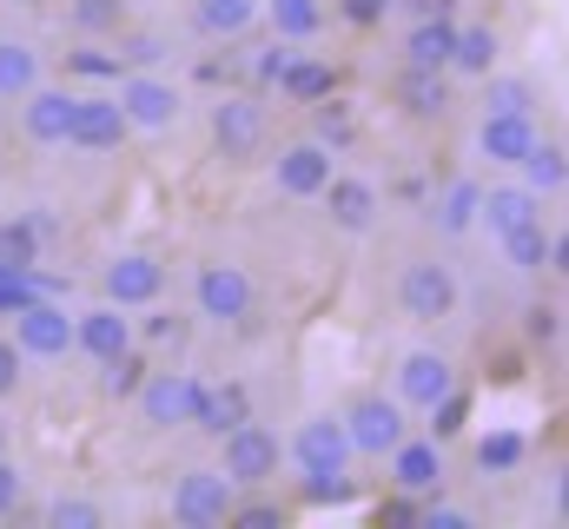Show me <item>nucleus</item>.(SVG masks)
I'll return each mask as SVG.
<instances>
[{
    "label": "nucleus",
    "instance_id": "nucleus-1",
    "mask_svg": "<svg viewBox=\"0 0 569 529\" xmlns=\"http://www.w3.org/2000/svg\"><path fill=\"white\" fill-rule=\"evenodd\" d=\"M219 470H226L232 490H272L279 470H284V437L272 423H259V417L232 423V430L219 437Z\"/></svg>",
    "mask_w": 569,
    "mask_h": 529
},
{
    "label": "nucleus",
    "instance_id": "nucleus-2",
    "mask_svg": "<svg viewBox=\"0 0 569 529\" xmlns=\"http://www.w3.org/2000/svg\"><path fill=\"white\" fill-rule=\"evenodd\" d=\"M206 132H212V152L226 166H252L266 152V132H272V113L259 93H219L212 113H206Z\"/></svg>",
    "mask_w": 569,
    "mask_h": 529
},
{
    "label": "nucleus",
    "instance_id": "nucleus-3",
    "mask_svg": "<svg viewBox=\"0 0 569 529\" xmlns=\"http://www.w3.org/2000/svg\"><path fill=\"white\" fill-rule=\"evenodd\" d=\"M457 305H463L457 264H443L437 252L405 259V271H398V311L411 325H443V318H457Z\"/></svg>",
    "mask_w": 569,
    "mask_h": 529
},
{
    "label": "nucleus",
    "instance_id": "nucleus-4",
    "mask_svg": "<svg viewBox=\"0 0 569 529\" xmlns=\"http://www.w3.org/2000/svg\"><path fill=\"white\" fill-rule=\"evenodd\" d=\"M338 423H345L351 450H358V457H371V463H385V457L411 437V410H405L391 391H358L345 410H338Z\"/></svg>",
    "mask_w": 569,
    "mask_h": 529
},
{
    "label": "nucleus",
    "instance_id": "nucleus-5",
    "mask_svg": "<svg viewBox=\"0 0 569 529\" xmlns=\"http://www.w3.org/2000/svg\"><path fill=\"white\" fill-rule=\"evenodd\" d=\"M252 305H259V285H252L246 264L206 259L199 271H192V311H199L206 325H246Z\"/></svg>",
    "mask_w": 569,
    "mask_h": 529
},
{
    "label": "nucleus",
    "instance_id": "nucleus-6",
    "mask_svg": "<svg viewBox=\"0 0 569 529\" xmlns=\"http://www.w3.org/2000/svg\"><path fill=\"white\" fill-rule=\"evenodd\" d=\"M232 497H239V490L226 483V470H219V463H192V470H179V477H172L166 510H172V523H179V529H226Z\"/></svg>",
    "mask_w": 569,
    "mask_h": 529
},
{
    "label": "nucleus",
    "instance_id": "nucleus-7",
    "mask_svg": "<svg viewBox=\"0 0 569 529\" xmlns=\"http://www.w3.org/2000/svg\"><path fill=\"white\" fill-rule=\"evenodd\" d=\"M284 463H298V477H345V470L358 463V450H351V437H345L338 410L305 417V423L284 437Z\"/></svg>",
    "mask_w": 569,
    "mask_h": 529
},
{
    "label": "nucleus",
    "instance_id": "nucleus-8",
    "mask_svg": "<svg viewBox=\"0 0 569 529\" xmlns=\"http://www.w3.org/2000/svg\"><path fill=\"white\" fill-rule=\"evenodd\" d=\"M199 397H206V378H192V371H146L127 403L140 410L146 430H186L199 417Z\"/></svg>",
    "mask_w": 569,
    "mask_h": 529
},
{
    "label": "nucleus",
    "instance_id": "nucleus-9",
    "mask_svg": "<svg viewBox=\"0 0 569 529\" xmlns=\"http://www.w3.org/2000/svg\"><path fill=\"white\" fill-rule=\"evenodd\" d=\"M113 100H120V113H127L133 132H166V127H179V113H186V93H179L172 80H159L152 67L120 73V80H113Z\"/></svg>",
    "mask_w": 569,
    "mask_h": 529
},
{
    "label": "nucleus",
    "instance_id": "nucleus-10",
    "mask_svg": "<svg viewBox=\"0 0 569 529\" xmlns=\"http://www.w3.org/2000/svg\"><path fill=\"white\" fill-rule=\"evenodd\" d=\"M13 345H20V358H73V311L33 291L13 311Z\"/></svg>",
    "mask_w": 569,
    "mask_h": 529
},
{
    "label": "nucleus",
    "instance_id": "nucleus-11",
    "mask_svg": "<svg viewBox=\"0 0 569 529\" xmlns=\"http://www.w3.org/2000/svg\"><path fill=\"white\" fill-rule=\"evenodd\" d=\"M100 298L120 305V311H140L152 298H166V264L152 252H113L100 264Z\"/></svg>",
    "mask_w": 569,
    "mask_h": 529
},
{
    "label": "nucleus",
    "instance_id": "nucleus-12",
    "mask_svg": "<svg viewBox=\"0 0 569 529\" xmlns=\"http://www.w3.org/2000/svg\"><path fill=\"white\" fill-rule=\"evenodd\" d=\"M385 470H391V490L398 497H443V443L425 437V430H411L391 457H385Z\"/></svg>",
    "mask_w": 569,
    "mask_h": 529
},
{
    "label": "nucleus",
    "instance_id": "nucleus-13",
    "mask_svg": "<svg viewBox=\"0 0 569 529\" xmlns=\"http://www.w3.org/2000/svg\"><path fill=\"white\" fill-rule=\"evenodd\" d=\"M457 391V365L443 358V351H430V345H418V351H405L398 358V378H391V397L405 403V410H430L437 397Z\"/></svg>",
    "mask_w": 569,
    "mask_h": 529
},
{
    "label": "nucleus",
    "instance_id": "nucleus-14",
    "mask_svg": "<svg viewBox=\"0 0 569 529\" xmlns=\"http://www.w3.org/2000/svg\"><path fill=\"white\" fill-rule=\"evenodd\" d=\"M331 159H338V152L318 146V139H291V146H279V159H272V192H279V199H318L325 179L338 172Z\"/></svg>",
    "mask_w": 569,
    "mask_h": 529
},
{
    "label": "nucleus",
    "instance_id": "nucleus-15",
    "mask_svg": "<svg viewBox=\"0 0 569 529\" xmlns=\"http://www.w3.org/2000/svg\"><path fill=\"white\" fill-rule=\"evenodd\" d=\"M391 100H398L405 120H418V127H443L450 107H457V87H450L443 67H405V73L391 80Z\"/></svg>",
    "mask_w": 569,
    "mask_h": 529
},
{
    "label": "nucleus",
    "instance_id": "nucleus-16",
    "mask_svg": "<svg viewBox=\"0 0 569 529\" xmlns=\"http://www.w3.org/2000/svg\"><path fill=\"white\" fill-rule=\"evenodd\" d=\"M140 338H133V311H120V305H87V311H73V351L80 358H93V365H107V358H120V351H133Z\"/></svg>",
    "mask_w": 569,
    "mask_h": 529
},
{
    "label": "nucleus",
    "instance_id": "nucleus-17",
    "mask_svg": "<svg viewBox=\"0 0 569 529\" xmlns=\"http://www.w3.org/2000/svg\"><path fill=\"white\" fill-rule=\"evenodd\" d=\"M127 113L113 93H73V127H67V146L80 152H120L127 146Z\"/></svg>",
    "mask_w": 569,
    "mask_h": 529
},
{
    "label": "nucleus",
    "instance_id": "nucleus-18",
    "mask_svg": "<svg viewBox=\"0 0 569 529\" xmlns=\"http://www.w3.org/2000/svg\"><path fill=\"white\" fill-rule=\"evenodd\" d=\"M13 107H20V132H27L33 146H67V127H73V87L33 80Z\"/></svg>",
    "mask_w": 569,
    "mask_h": 529
},
{
    "label": "nucleus",
    "instance_id": "nucleus-19",
    "mask_svg": "<svg viewBox=\"0 0 569 529\" xmlns=\"http://www.w3.org/2000/svg\"><path fill=\"white\" fill-rule=\"evenodd\" d=\"M318 199H325L331 226H338V232H351V239H365V232L378 226V186H371V179H358V172H331Z\"/></svg>",
    "mask_w": 569,
    "mask_h": 529
},
{
    "label": "nucleus",
    "instance_id": "nucleus-20",
    "mask_svg": "<svg viewBox=\"0 0 569 529\" xmlns=\"http://www.w3.org/2000/svg\"><path fill=\"white\" fill-rule=\"evenodd\" d=\"M503 246V264L510 271H563V259H569V246H563V232H550L543 219H530V226H517V232H503L497 239Z\"/></svg>",
    "mask_w": 569,
    "mask_h": 529
},
{
    "label": "nucleus",
    "instance_id": "nucleus-21",
    "mask_svg": "<svg viewBox=\"0 0 569 529\" xmlns=\"http://www.w3.org/2000/svg\"><path fill=\"white\" fill-rule=\"evenodd\" d=\"M530 219H543V199H537L523 179H510V186H483V199H477V226H483L490 239H503V232H517V226H530Z\"/></svg>",
    "mask_w": 569,
    "mask_h": 529
},
{
    "label": "nucleus",
    "instance_id": "nucleus-22",
    "mask_svg": "<svg viewBox=\"0 0 569 529\" xmlns=\"http://www.w3.org/2000/svg\"><path fill=\"white\" fill-rule=\"evenodd\" d=\"M497 60H503V33L490 20H470V27H457L443 73L450 80H483V73H497Z\"/></svg>",
    "mask_w": 569,
    "mask_h": 529
},
{
    "label": "nucleus",
    "instance_id": "nucleus-23",
    "mask_svg": "<svg viewBox=\"0 0 569 529\" xmlns=\"http://www.w3.org/2000/svg\"><path fill=\"white\" fill-rule=\"evenodd\" d=\"M530 139H537V120L530 113H483L477 120V152L490 166H510L517 172V159L530 152Z\"/></svg>",
    "mask_w": 569,
    "mask_h": 529
},
{
    "label": "nucleus",
    "instance_id": "nucleus-24",
    "mask_svg": "<svg viewBox=\"0 0 569 529\" xmlns=\"http://www.w3.org/2000/svg\"><path fill=\"white\" fill-rule=\"evenodd\" d=\"M338 93V67H331V53H291L279 73V100L291 107H318V100H331Z\"/></svg>",
    "mask_w": 569,
    "mask_h": 529
},
{
    "label": "nucleus",
    "instance_id": "nucleus-25",
    "mask_svg": "<svg viewBox=\"0 0 569 529\" xmlns=\"http://www.w3.org/2000/svg\"><path fill=\"white\" fill-rule=\"evenodd\" d=\"M517 172H523V186L537 192V199H563V186H569V152H563V139H530V152L517 159Z\"/></svg>",
    "mask_w": 569,
    "mask_h": 529
},
{
    "label": "nucleus",
    "instance_id": "nucleus-26",
    "mask_svg": "<svg viewBox=\"0 0 569 529\" xmlns=\"http://www.w3.org/2000/svg\"><path fill=\"white\" fill-rule=\"evenodd\" d=\"M450 40H457V20H450L443 7L418 13L411 33H405V67H443V60H450Z\"/></svg>",
    "mask_w": 569,
    "mask_h": 529
},
{
    "label": "nucleus",
    "instance_id": "nucleus-27",
    "mask_svg": "<svg viewBox=\"0 0 569 529\" xmlns=\"http://www.w3.org/2000/svg\"><path fill=\"white\" fill-rule=\"evenodd\" d=\"M259 20H266L279 40L305 47V40L325 33V0H259Z\"/></svg>",
    "mask_w": 569,
    "mask_h": 529
},
{
    "label": "nucleus",
    "instance_id": "nucleus-28",
    "mask_svg": "<svg viewBox=\"0 0 569 529\" xmlns=\"http://www.w3.org/2000/svg\"><path fill=\"white\" fill-rule=\"evenodd\" d=\"M192 27L206 40H239L259 27V0H192Z\"/></svg>",
    "mask_w": 569,
    "mask_h": 529
},
{
    "label": "nucleus",
    "instance_id": "nucleus-29",
    "mask_svg": "<svg viewBox=\"0 0 569 529\" xmlns=\"http://www.w3.org/2000/svg\"><path fill=\"white\" fill-rule=\"evenodd\" d=\"M246 417H252V397H246V385H206L192 430H206V437H226V430H232V423H246Z\"/></svg>",
    "mask_w": 569,
    "mask_h": 529
},
{
    "label": "nucleus",
    "instance_id": "nucleus-30",
    "mask_svg": "<svg viewBox=\"0 0 569 529\" xmlns=\"http://www.w3.org/2000/svg\"><path fill=\"white\" fill-rule=\"evenodd\" d=\"M133 338H140V351H179L192 338V318L152 298V305H140V318H133Z\"/></svg>",
    "mask_w": 569,
    "mask_h": 529
},
{
    "label": "nucleus",
    "instance_id": "nucleus-31",
    "mask_svg": "<svg viewBox=\"0 0 569 529\" xmlns=\"http://www.w3.org/2000/svg\"><path fill=\"white\" fill-rule=\"evenodd\" d=\"M523 457H530V443H523L517 430H483V437L470 443V463H477L483 477H510V470H523Z\"/></svg>",
    "mask_w": 569,
    "mask_h": 529
},
{
    "label": "nucleus",
    "instance_id": "nucleus-32",
    "mask_svg": "<svg viewBox=\"0 0 569 529\" xmlns=\"http://www.w3.org/2000/svg\"><path fill=\"white\" fill-rule=\"evenodd\" d=\"M40 252H47V239H40V226H33L27 212L0 219V271H33Z\"/></svg>",
    "mask_w": 569,
    "mask_h": 529
},
{
    "label": "nucleus",
    "instance_id": "nucleus-33",
    "mask_svg": "<svg viewBox=\"0 0 569 529\" xmlns=\"http://www.w3.org/2000/svg\"><path fill=\"white\" fill-rule=\"evenodd\" d=\"M477 199H483V186H477V179H450V186H443V199H437V232L463 239V232L477 226Z\"/></svg>",
    "mask_w": 569,
    "mask_h": 529
},
{
    "label": "nucleus",
    "instance_id": "nucleus-34",
    "mask_svg": "<svg viewBox=\"0 0 569 529\" xmlns=\"http://www.w3.org/2000/svg\"><path fill=\"white\" fill-rule=\"evenodd\" d=\"M67 20L80 40H113L127 27V0H67Z\"/></svg>",
    "mask_w": 569,
    "mask_h": 529
},
{
    "label": "nucleus",
    "instance_id": "nucleus-35",
    "mask_svg": "<svg viewBox=\"0 0 569 529\" xmlns=\"http://www.w3.org/2000/svg\"><path fill=\"white\" fill-rule=\"evenodd\" d=\"M33 80H40V53H33L27 40H0V107L20 100Z\"/></svg>",
    "mask_w": 569,
    "mask_h": 529
},
{
    "label": "nucleus",
    "instance_id": "nucleus-36",
    "mask_svg": "<svg viewBox=\"0 0 569 529\" xmlns=\"http://www.w3.org/2000/svg\"><path fill=\"white\" fill-rule=\"evenodd\" d=\"M226 523L232 529H284L291 523V503H284V497H266V490H239Z\"/></svg>",
    "mask_w": 569,
    "mask_h": 529
},
{
    "label": "nucleus",
    "instance_id": "nucleus-37",
    "mask_svg": "<svg viewBox=\"0 0 569 529\" xmlns=\"http://www.w3.org/2000/svg\"><path fill=\"white\" fill-rule=\"evenodd\" d=\"M483 113H530L537 120V87L517 73H483Z\"/></svg>",
    "mask_w": 569,
    "mask_h": 529
},
{
    "label": "nucleus",
    "instance_id": "nucleus-38",
    "mask_svg": "<svg viewBox=\"0 0 569 529\" xmlns=\"http://www.w3.org/2000/svg\"><path fill=\"white\" fill-rule=\"evenodd\" d=\"M146 371H152V365H146L140 345H133V351H120V358H107V365H100V397H107V403H127V397L140 391Z\"/></svg>",
    "mask_w": 569,
    "mask_h": 529
},
{
    "label": "nucleus",
    "instance_id": "nucleus-39",
    "mask_svg": "<svg viewBox=\"0 0 569 529\" xmlns=\"http://www.w3.org/2000/svg\"><path fill=\"white\" fill-rule=\"evenodd\" d=\"M40 517H47V529H107V510L93 497H53Z\"/></svg>",
    "mask_w": 569,
    "mask_h": 529
},
{
    "label": "nucleus",
    "instance_id": "nucleus-40",
    "mask_svg": "<svg viewBox=\"0 0 569 529\" xmlns=\"http://www.w3.org/2000/svg\"><path fill=\"white\" fill-rule=\"evenodd\" d=\"M425 417H430V423H425V437H437V443H450V437L463 430V417H470V397H463V391L437 397V403H430Z\"/></svg>",
    "mask_w": 569,
    "mask_h": 529
},
{
    "label": "nucleus",
    "instance_id": "nucleus-41",
    "mask_svg": "<svg viewBox=\"0 0 569 529\" xmlns=\"http://www.w3.org/2000/svg\"><path fill=\"white\" fill-rule=\"evenodd\" d=\"M113 40H120V67H127V73H133V67H159V60H166V40H159V33H133V27H120Z\"/></svg>",
    "mask_w": 569,
    "mask_h": 529
},
{
    "label": "nucleus",
    "instance_id": "nucleus-42",
    "mask_svg": "<svg viewBox=\"0 0 569 529\" xmlns=\"http://www.w3.org/2000/svg\"><path fill=\"white\" fill-rule=\"evenodd\" d=\"M311 113H318V132H311L318 146H331V152H338V146H351V113H345V100H338V93H331V100H318Z\"/></svg>",
    "mask_w": 569,
    "mask_h": 529
},
{
    "label": "nucleus",
    "instance_id": "nucleus-43",
    "mask_svg": "<svg viewBox=\"0 0 569 529\" xmlns=\"http://www.w3.org/2000/svg\"><path fill=\"white\" fill-rule=\"evenodd\" d=\"M67 73H87V80H120V53H100L93 40L67 53Z\"/></svg>",
    "mask_w": 569,
    "mask_h": 529
},
{
    "label": "nucleus",
    "instance_id": "nucleus-44",
    "mask_svg": "<svg viewBox=\"0 0 569 529\" xmlns=\"http://www.w3.org/2000/svg\"><path fill=\"white\" fill-rule=\"evenodd\" d=\"M523 331H530V345H557L563 338V311L557 305H530L523 311Z\"/></svg>",
    "mask_w": 569,
    "mask_h": 529
},
{
    "label": "nucleus",
    "instance_id": "nucleus-45",
    "mask_svg": "<svg viewBox=\"0 0 569 529\" xmlns=\"http://www.w3.org/2000/svg\"><path fill=\"white\" fill-rule=\"evenodd\" d=\"M20 385H27V358H20V345H13V338H0V403H7V397H20Z\"/></svg>",
    "mask_w": 569,
    "mask_h": 529
},
{
    "label": "nucleus",
    "instance_id": "nucleus-46",
    "mask_svg": "<svg viewBox=\"0 0 569 529\" xmlns=\"http://www.w3.org/2000/svg\"><path fill=\"white\" fill-rule=\"evenodd\" d=\"M291 53H298V47L272 33V47H266V53L252 60V80H259V87H279V73H284V60H291Z\"/></svg>",
    "mask_w": 569,
    "mask_h": 529
},
{
    "label": "nucleus",
    "instance_id": "nucleus-47",
    "mask_svg": "<svg viewBox=\"0 0 569 529\" xmlns=\"http://www.w3.org/2000/svg\"><path fill=\"white\" fill-rule=\"evenodd\" d=\"M298 490H305V503H345L351 497V470L345 477H298Z\"/></svg>",
    "mask_w": 569,
    "mask_h": 529
},
{
    "label": "nucleus",
    "instance_id": "nucleus-48",
    "mask_svg": "<svg viewBox=\"0 0 569 529\" xmlns=\"http://www.w3.org/2000/svg\"><path fill=\"white\" fill-rule=\"evenodd\" d=\"M20 503H27V477H20V463L0 450V517H13Z\"/></svg>",
    "mask_w": 569,
    "mask_h": 529
},
{
    "label": "nucleus",
    "instance_id": "nucleus-49",
    "mask_svg": "<svg viewBox=\"0 0 569 529\" xmlns=\"http://www.w3.org/2000/svg\"><path fill=\"white\" fill-rule=\"evenodd\" d=\"M391 7H398V0H338V13H345L351 27H385Z\"/></svg>",
    "mask_w": 569,
    "mask_h": 529
},
{
    "label": "nucleus",
    "instance_id": "nucleus-50",
    "mask_svg": "<svg viewBox=\"0 0 569 529\" xmlns=\"http://www.w3.org/2000/svg\"><path fill=\"white\" fill-rule=\"evenodd\" d=\"M0 450H7V430H0Z\"/></svg>",
    "mask_w": 569,
    "mask_h": 529
}]
</instances>
